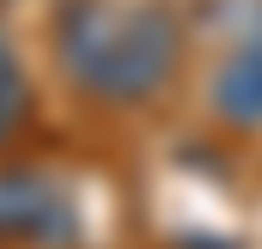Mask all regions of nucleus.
<instances>
[{
    "label": "nucleus",
    "instance_id": "4",
    "mask_svg": "<svg viewBox=\"0 0 262 249\" xmlns=\"http://www.w3.org/2000/svg\"><path fill=\"white\" fill-rule=\"evenodd\" d=\"M25 116H31V79H25V67L12 55V43L0 37V146L25 128Z\"/></svg>",
    "mask_w": 262,
    "mask_h": 249
},
{
    "label": "nucleus",
    "instance_id": "2",
    "mask_svg": "<svg viewBox=\"0 0 262 249\" xmlns=\"http://www.w3.org/2000/svg\"><path fill=\"white\" fill-rule=\"evenodd\" d=\"M79 237V207L49 170L6 164L0 170V243L18 249H67Z\"/></svg>",
    "mask_w": 262,
    "mask_h": 249
},
{
    "label": "nucleus",
    "instance_id": "3",
    "mask_svg": "<svg viewBox=\"0 0 262 249\" xmlns=\"http://www.w3.org/2000/svg\"><path fill=\"white\" fill-rule=\"evenodd\" d=\"M207 104H213V122L232 134L262 128V37H244L220 55L213 79H207Z\"/></svg>",
    "mask_w": 262,
    "mask_h": 249
},
{
    "label": "nucleus",
    "instance_id": "1",
    "mask_svg": "<svg viewBox=\"0 0 262 249\" xmlns=\"http://www.w3.org/2000/svg\"><path fill=\"white\" fill-rule=\"evenodd\" d=\"M67 79L98 104H146L183 61V31L159 0H67L55 18Z\"/></svg>",
    "mask_w": 262,
    "mask_h": 249
}]
</instances>
